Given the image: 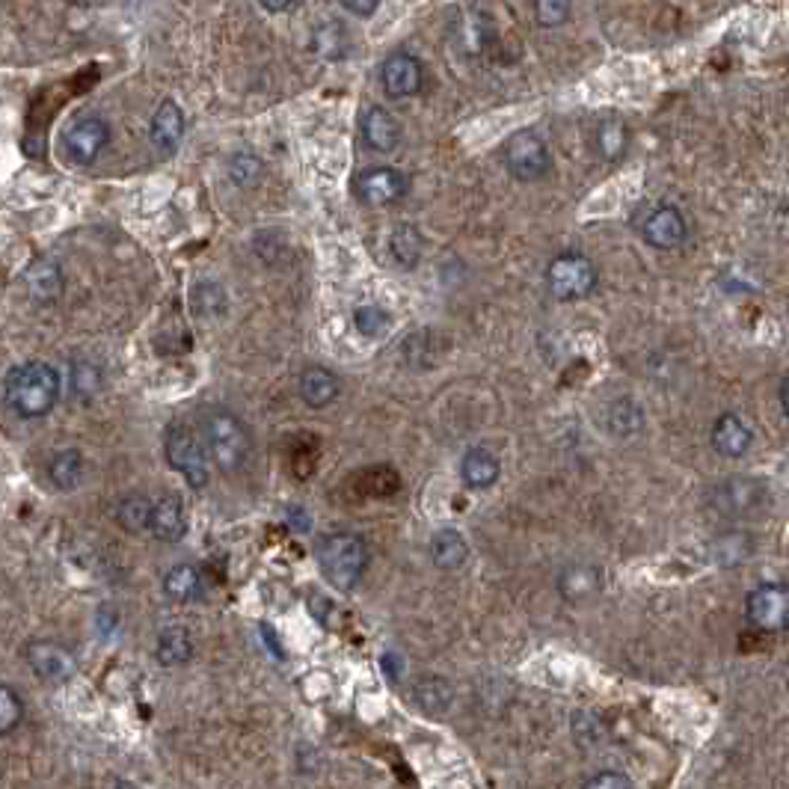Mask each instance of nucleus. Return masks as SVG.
Instances as JSON below:
<instances>
[{"instance_id":"f257e3e1","label":"nucleus","mask_w":789,"mask_h":789,"mask_svg":"<svg viewBox=\"0 0 789 789\" xmlns=\"http://www.w3.org/2000/svg\"><path fill=\"white\" fill-rule=\"evenodd\" d=\"M200 434L205 439L214 467L223 476H241L249 467V457H253V434L241 422V416H235L226 407H205L200 416Z\"/></svg>"},{"instance_id":"f03ea898","label":"nucleus","mask_w":789,"mask_h":789,"mask_svg":"<svg viewBox=\"0 0 789 789\" xmlns=\"http://www.w3.org/2000/svg\"><path fill=\"white\" fill-rule=\"evenodd\" d=\"M3 395L15 416L42 419L49 416L60 398V374L49 362H24L7 374Z\"/></svg>"},{"instance_id":"7ed1b4c3","label":"nucleus","mask_w":789,"mask_h":789,"mask_svg":"<svg viewBox=\"0 0 789 789\" xmlns=\"http://www.w3.org/2000/svg\"><path fill=\"white\" fill-rule=\"evenodd\" d=\"M318 564L330 585L339 590H353L369 571V546L360 534L335 532L318 543Z\"/></svg>"},{"instance_id":"20e7f679","label":"nucleus","mask_w":789,"mask_h":789,"mask_svg":"<svg viewBox=\"0 0 789 789\" xmlns=\"http://www.w3.org/2000/svg\"><path fill=\"white\" fill-rule=\"evenodd\" d=\"M163 451L170 467L179 472L193 490H202L211 478V455L205 448V439L191 428L188 422H172L163 437Z\"/></svg>"},{"instance_id":"39448f33","label":"nucleus","mask_w":789,"mask_h":789,"mask_svg":"<svg viewBox=\"0 0 789 789\" xmlns=\"http://www.w3.org/2000/svg\"><path fill=\"white\" fill-rule=\"evenodd\" d=\"M597 265L582 253H562V256L552 258L550 267H546V282H550L552 297L562 300V303L588 297L597 288Z\"/></svg>"},{"instance_id":"423d86ee","label":"nucleus","mask_w":789,"mask_h":789,"mask_svg":"<svg viewBox=\"0 0 789 789\" xmlns=\"http://www.w3.org/2000/svg\"><path fill=\"white\" fill-rule=\"evenodd\" d=\"M504 167L516 181H541L550 175L552 154L541 134L516 131L504 143Z\"/></svg>"},{"instance_id":"0eeeda50","label":"nucleus","mask_w":789,"mask_h":789,"mask_svg":"<svg viewBox=\"0 0 789 789\" xmlns=\"http://www.w3.org/2000/svg\"><path fill=\"white\" fill-rule=\"evenodd\" d=\"M748 623L760 632H783L789 629V585L766 582L754 588L745 599Z\"/></svg>"},{"instance_id":"6e6552de","label":"nucleus","mask_w":789,"mask_h":789,"mask_svg":"<svg viewBox=\"0 0 789 789\" xmlns=\"http://www.w3.org/2000/svg\"><path fill=\"white\" fill-rule=\"evenodd\" d=\"M63 143H66L68 161L77 163V167H86V163L96 161L98 154L107 149V143H110V125L102 116H81V119L68 125Z\"/></svg>"},{"instance_id":"1a4fd4ad","label":"nucleus","mask_w":789,"mask_h":789,"mask_svg":"<svg viewBox=\"0 0 789 789\" xmlns=\"http://www.w3.org/2000/svg\"><path fill=\"white\" fill-rule=\"evenodd\" d=\"M381 84L390 98H409L416 96L425 84V66L416 54L409 51H395L383 60Z\"/></svg>"},{"instance_id":"9d476101","label":"nucleus","mask_w":789,"mask_h":789,"mask_svg":"<svg viewBox=\"0 0 789 789\" xmlns=\"http://www.w3.org/2000/svg\"><path fill=\"white\" fill-rule=\"evenodd\" d=\"M28 665L33 668V674L45 683H66L77 671V662L72 657V650L57 641H30L24 650Z\"/></svg>"},{"instance_id":"9b49d317","label":"nucleus","mask_w":789,"mask_h":789,"mask_svg":"<svg viewBox=\"0 0 789 789\" xmlns=\"http://www.w3.org/2000/svg\"><path fill=\"white\" fill-rule=\"evenodd\" d=\"M404 193H407V179H404V172L392 170V167H371L356 175V196L374 209L398 202Z\"/></svg>"},{"instance_id":"f8f14e48","label":"nucleus","mask_w":789,"mask_h":789,"mask_svg":"<svg viewBox=\"0 0 789 789\" xmlns=\"http://www.w3.org/2000/svg\"><path fill=\"white\" fill-rule=\"evenodd\" d=\"M685 238H689V223H685L683 211L674 205H659L644 220V241L650 247L676 249L683 247Z\"/></svg>"},{"instance_id":"ddd939ff","label":"nucleus","mask_w":789,"mask_h":789,"mask_svg":"<svg viewBox=\"0 0 789 789\" xmlns=\"http://www.w3.org/2000/svg\"><path fill=\"white\" fill-rule=\"evenodd\" d=\"M149 532L163 543H179L188 534V514L179 493H163L158 502H152V525Z\"/></svg>"},{"instance_id":"4468645a","label":"nucleus","mask_w":789,"mask_h":789,"mask_svg":"<svg viewBox=\"0 0 789 789\" xmlns=\"http://www.w3.org/2000/svg\"><path fill=\"white\" fill-rule=\"evenodd\" d=\"M24 282H28L30 300L39 306H54L60 297H63V288H66L63 270H60L57 262H51V258H36V262L28 267Z\"/></svg>"},{"instance_id":"2eb2a0df","label":"nucleus","mask_w":789,"mask_h":789,"mask_svg":"<svg viewBox=\"0 0 789 789\" xmlns=\"http://www.w3.org/2000/svg\"><path fill=\"white\" fill-rule=\"evenodd\" d=\"M754 446V430L736 413H724L713 425V448L722 457H742Z\"/></svg>"},{"instance_id":"dca6fc26","label":"nucleus","mask_w":789,"mask_h":789,"mask_svg":"<svg viewBox=\"0 0 789 789\" xmlns=\"http://www.w3.org/2000/svg\"><path fill=\"white\" fill-rule=\"evenodd\" d=\"M149 137H152V146L161 154H172L184 140V114L181 107L167 98L152 116V128H149Z\"/></svg>"},{"instance_id":"f3484780","label":"nucleus","mask_w":789,"mask_h":789,"mask_svg":"<svg viewBox=\"0 0 789 789\" xmlns=\"http://www.w3.org/2000/svg\"><path fill=\"white\" fill-rule=\"evenodd\" d=\"M362 137L374 152H395L401 143V122L386 107H369L362 116Z\"/></svg>"},{"instance_id":"a211bd4d","label":"nucleus","mask_w":789,"mask_h":789,"mask_svg":"<svg viewBox=\"0 0 789 789\" xmlns=\"http://www.w3.org/2000/svg\"><path fill=\"white\" fill-rule=\"evenodd\" d=\"M502 476V463L490 448H469L460 460V478L469 490H487Z\"/></svg>"},{"instance_id":"6ab92c4d","label":"nucleus","mask_w":789,"mask_h":789,"mask_svg":"<svg viewBox=\"0 0 789 789\" xmlns=\"http://www.w3.org/2000/svg\"><path fill=\"white\" fill-rule=\"evenodd\" d=\"M342 392V383L335 377L333 371L321 369V365H312L300 374V398L314 409L330 407Z\"/></svg>"},{"instance_id":"aec40b11","label":"nucleus","mask_w":789,"mask_h":789,"mask_svg":"<svg viewBox=\"0 0 789 789\" xmlns=\"http://www.w3.org/2000/svg\"><path fill=\"white\" fill-rule=\"evenodd\" d=\"M558 590H562V597L571 599V603L594 597L597 590H603V571H599L597 564H571V567L558 576Z\"/></svg>"},{"instance_id":"412c9836","label":"nucleus","mask_w":789,"mask_h":789,"mask_svg":"<svg viewBox=\"0 0 789 789\" xmlns=\"http://www.w3.org/2000/svg\"><path fill=\"white\" fill-rule=\"evenodd\" d=\"M469 558L467 537L455 529H443L430 537V562L437 564L439 571H460Z\"/></svg>"},{"instance_id":"4be33fe9","label":"nucleus","mask_w":789,"mask_h":789,"mask_svg":"<svg viewBox=\"0 0 789 789\" xmlns=\"http://www.w3.org/2000/svg\"><path fill=\"white\" fill-rule=\"evenodd\" d=\"M163 590L175 603H193L205 594V576L196 564H175L163 576Z\"/></svg>"},{"instance_id":"5701e85b","label":"nucleus","mask_w":789,"mask_h":789,"mask_svg":"<svg viewBox=\"0 0 789 789\" xmlns=\"http://www.w3.org/2000/svg\"><path fill=\"white\" fill-rule=\"evenodd\" d=\"M193 657V638L184 627L163 629L158 636V647H154V659L163 668H179L184 662H191Z\"/></svg>"},{"instance_id":"b1692460","label":"nucleus","mask_w":789,"mask_h":789,"mask_svg":"<svg viewBox=\"0 0 789 789\" xmlns=\"http://www.w3.org/2000/svg\"><path fill=\"white\" fill-rule=\"evenodd\" d=\"M49 476L51 481H54V487L63 490V493L77 490V487H81V478H84V457H81V451H77V448L57 451V455L51 457Z\"/></svg>"},{"instance_id":"393cba45","label":"nucleus","mask_w":789,"mask_h":789,"mask_svg":"<svg viewBox=\"0 0 789 789\" xmlns=\"http://www.w3.org/2000/svg\"><path fill=\"white\" fill-rule=\"evenodd\" d=\"M116 520H119V525L128 534L149 532V525H152V502L140 493L125 495L122 502L116 504Z\"/></svg>"},{"instance_id":"a878e982","label":"nucleus","mask_w":789,"mask_h":789,"mask_svg":"<svg viewBox=\"0 0 789 789\" xmlns=\"http://www.w3.org/2000/svg\"><path fill=\"white\" fill-rule=\"evenodd\" d=\"M422 247H425V241H422L419 228L416 226H398L395 232H392L390 249H392V258H395L401 267L419 265Z\"/></svg>"},{"instance_id":"bb28decb","label":"nucleus","mask_w":789,"mask_h":789,"mask_svg":"<svg viewBox=\"0 0 789 789\" xmlns=\"http://www.w3.org/2000/svg\"><path fill=\"white\" fill-rule=\"evenodd\" d=\"M627 143H629V131L620 119H606V122H599L597 152L603 154L606 161H618V158H623V154H627Z\"/></svg>"},{"instance_id":"cd10ccee","label":"nucleus","mask_w":789,"mask_h":789,"mask_svg":"<svg viewBox=\"0 0 789 789\" xmlns=\"http://www.w3.org/2000/svg\"><path fill=\"white\" fill-rule=\"evenodd\" d=\"M21 715H24V706H21L19 692L7 683H0V736L15 731L21 724Z\"/></svg>"},{"instance_id":"c85d7f7f","label":"nucleus","mask_w":789,"mask_h":789,"mask_svg":"<svg viewBox=\"0 0 789 789\" xmlns=\"http://www.w3.org/2000/svg\"><path fill=\"white\" fill-rule=\"evenodd\" d=\"M353 323L362 335L374 339V335H383L390 330V312H383L381 306H360L353 312Z\"/></svg>"},{"instance_id":"c756f323","label":"nucleus","mask_w":789,"mask_h":789,"mask_svg":"<svg viewBox=\"0 0 789 789\" xmlns=\"http://www.w3.org/2000/svg\"><path fill=\"white\" fill-rule=\"evenodd\" d=\"M573 0H534V19L541 28H562L571 19Z\"/></svg>"},{"instance_id":"7c9ffc66","label":"nucleus","mask_w":789,"mask_h":789,"mask_svg":"<svg viewBox=\"0 0 789 789\" xmlns=\"http://www.w3.org/2000/svg\"><path fill=\"white\" fill-rule=\"evenodd\" d=\"M258 179H262V161H258L256 154L244 152L232 158V181L235 184L253 188V184H258Z\"/></svg>"},{"instance_id":"2f4dec72","label":"nucleus","mask_w":789,"mask_h":789,"mask_svg":"<svg viewBox=\"0 0 789 789\" xmlns=\"http://www.w3.org/2000/svg\"><path fill=\"white\" fill-rule=\"evenodd\" d=\"M585 787L588 789H623V787H632V780L627 778V775H620V771H599V775H594V778L585 780Z\"/></svg>"},{"instance_id":"473e14b6","label":"nucleus","mask_w":789,"mask_h":789,"mask_svg":"<svg viewBox=\"0 0 789 789\" xmlns=\"http://www.w3.org/2000/svg\"><path fill=\"white\" fill-rule=\"evenodd\" d=\"M96 623L102 638H110L116 632V627H119V611H116L114 606H102L96 615Z\"/></svg>"},{"instance_id":"72a5a7b5","label":"nucleus","mask_w":789,"mask_h":789,"mask_svg":"<svg viewBox=\"0 0 789 789\" xmlns=\"http://www.w3.org/2000/svg\"><path fill=\"white\" fill-rule=\"evenodd\" d=\"M344 10L353 12V15H360V19H369V15H374L377 12V7H381V0H339Z\"/></svg>"},{"instance_id":"f704fd0d","label":"nucleus","mask_w":789,"mask_h":789,"mask_svg":"<svg viewBox=\"0 0 789 789\" xmlns=\"http://www.w3.org/2000/svg\"><path fill=\"white\" fill-rule=\"evenodd\" d=\"M288 523H291V529H295V532H309L312 520H309V514H306L303 508L291 504V508H288Z\"/></svg>"},{"instance_id":"c9c22d12","label":"nucleus","mask_w":789,"mask_h":789,"mask_svg":"<svg viewBox=\"0 0 789 789\" xmlns=\"http://www.w3.org/2000/svg\"><path fill=\"white\" fill-rule=\"evenodd\" d=\"M258 632H262V638H265L267 644H270V653H274L276 659L286 657V650H282V644L276 641V636H274V629H270V623H262V627H258Z\"/></svg>"},{"instance_id":"e433bc0d","label":"nucleus","mask_w":789,"mask_h":789,"mask_svg":"<svg viewBox=\"0 0 789 789\" xmlns=\"http://www.w3.org/2000/svg\"><path fill=\"white\" fill-rule=\"evenodd\" d=\"M383 668H386V674H390L392 680H398L401 668L404 665H401V659L395 657V653H386V657H383Z\"/></svg>"},{"instance_id":"4c0bfd02","label":"nucleus","mask_w":789,"mask_h":789,"mask_svg":"<svg viewBox=\"0 0 789 789\" xmlns=\"http://www.w3.org/2000/svg\"><path fill=\"white\" fill-rule=\"evenodd\" d=\"M267 12H286L295 7V0H258Z\"/></svg>"},{"instance_id":"58836bf2","label":"nucleus","mask_w":789,"mask_h":789,"mask_svg":"<svg viewBox=\"0 0 789 789\" xmlns=\"http://www.w3.org/2000/svg\"><path fill=\"white\" fill-rule=\"evenodd\" d=\"M780 407L789 416V381H783V386H780Z\"/></svg>"},{"instance_id":"ea45409f","label":"nucleus","mask_w":789,"mask_h":789,"mask_svg":"<svg viewBox=\"0 0 789 789\" xmlns=\"http://www.w3.org/2000/svg\"><path fill=\"white\" fill-rule=\"evenodd\" d=\"M68 3H75V7H93V3H102V0H68Z\"/></svg>"}]
</instances>
